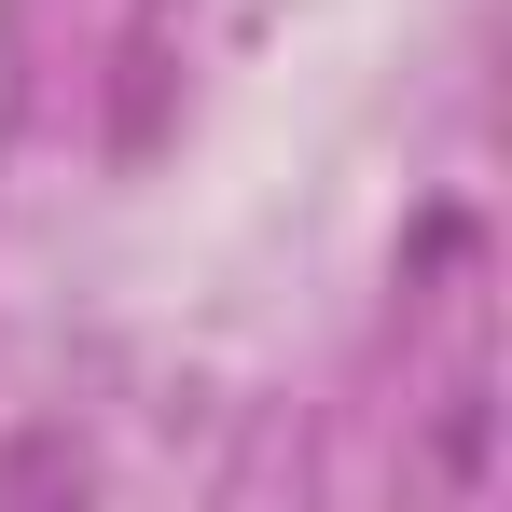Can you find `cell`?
Wrapping results in <instances>:
<instances>
[{
    "mask_svg": "<svg viewBox=\"0 0 512 512\" xmlns=\"http://www.w3.org/2000/svg\"><path fill=\"white\" fill-rule=\"evenodd\" d=\"M0 499H84V457L56 429H28V443H0Z\"/></svg>",
    "mask_w": 512,
    "mask_h": 512,
    "instance_id": "1",
    "label": "cell"
}]
</instances>
